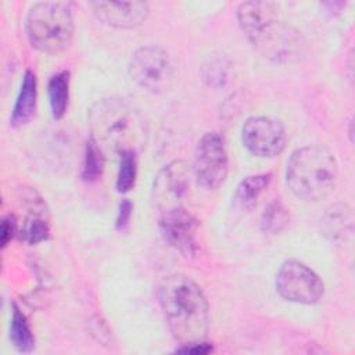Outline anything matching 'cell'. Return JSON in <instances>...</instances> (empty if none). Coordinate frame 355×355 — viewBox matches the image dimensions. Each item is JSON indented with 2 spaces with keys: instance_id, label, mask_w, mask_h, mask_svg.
<instances>
[{
  "instance_id": "obj_1",
  "label": "cell",
  "mask_w": 355,
  "mask_h": 355,
  "mask_svg": "<svg viewBox=\"0 0 355 355\" xmlns=\"http://www.w3.org/2000/svg\"><path fill=\"white\" fill-rule=\"evenodd\" d=\"M158 301L172 336L182 344L204 341L209 329V306L201 287L175 273L158 286Z\"/></svg>"
},
{
  "instance_id": "obj_2",
  "label": "cell",
  "mask_w": 355,
  "mask_h": 355,
  "mask_svg": "<svg viewBox=\"0 0 355 355\" xmlns=\"http://www.w3.org/2000/svg\"><path fill=\"white\" fill-rule=\"evenodd\" d=\"M237 19L245 36L263 57L276 62H290L301 54L298 32L282 19L275 3H241L237 8Z\"/></svg>"
},
{
  "instance_id": "obj_3",
  "label": "cell",
  "mask_w": 355,
  "mask_h": 355,
  "mask_svg": "<svg viewBox=\"0 0 355 355\" xmlns=\"http://www.w3.org/2000/svg\"><path fill=\"white\" fill-rule=\"evenodd\" d=\"M92 139L103 148L119 155L141 146L146 129L140 115L121 98H103L89 111Z\"/></svg>"
},
{
  "instance_id": "obj_4",
  "label": "cell",
  "mask_w": 355,
  "mask_h": 355,
  "mask_svg": "<svg viewBox=\"0 0 355 355\" xmlns=\"http://www.w3.org/2000/svg\"><path fill=\"white\" fill-rule=\"evenodd\" d=\"M337 175L338 166L334 155L322 146L297 148L287 161V186L305 201L326 198L336 187Z\"/></svg>"
},
{
  "instance_id": "obj_5",
  "label": "cell",
  "mask_w": 355,
  "mask_h": 355,
  "mask_svg": "<svg viewBox=\"0 0 355 355\" xmlns=\"http://www.w3.org/2000/svg\"><path fill=\"white\" fill-rule=\"evenodd\" d=\"M73 18L69 3L40 1L26 17V35L39 51L58 54L67 50L73 37Z\"/></svg>"
},
{
  "instance_id": "obj_6",
  "label": "cell",
  "mask_w": 355,
  "mask_h": 355,
  "mask_svg": "<svg viewBox=\"0 0 355 355\" xmlns=\"http://www.w3.org/2000/svg\"><path fill=\"white\" fill-rule=\"evenodd\" d=\"M130 79L143 90L161 93L169 89L173 80V64L162 49L141 47L135 51L129 62Z\"/></svg>"
},
{
  "instance_id": "obj_7",
  "label": "cell",
  "mask_w": 355,
  "mask_h": 355,
  "mask_svg": "<svg viewBox=\"0 0 355 355\" xmlns=\"http://www.w3.org/2000/svg\"><path fill=\"white\" fill-rule=\"evenodd\" d=\"M229 161L225 139L218 132L205 133L196 148L193 173L205 189L219 187L227 175Z\"/></svg>"
},
{
  "instance_id": "obj_8",
  "label": "cell",
  "mask_w": 355,
  "mask_h": 355,
  "mask_svg": "<svg viewBox=\"0 0 355 355\" xmlns=\"http://www.w3.org/2000/svg\"><path fill=\"white\" fill-rule=\"evenodd\" d=\"M276 290L287 301L311 305L322 298L323 283L306 265L290 259L277 272Z\"/></svg>"
},
{
  "instance_id": "obj_9",
  "label": "cell",
  "mask_w": 355,
  "mask_h": 355,
  "mask_svg": "<svg viewBox=\"0 0 355 355\" xmlns=\"http://www.w3.org/2000/svg\"><path fill=\"white\" fill-rule=\"evenodd\" d=\"M245 148L257 157H275L286 147V130L280 121L269 116L248 118L241 129Z\"/></svg>"
},
{
  "instance_id": "obj_10",
  "label": "cell",
  "mask_w": 355,
  "mask_h": 355,
  "mask_svg": "<svg viewBox=\"0 0 355 355\" xmlns=\"http://www.w3.org/2000/svg\"><path fill=\"white\" fill-rule=\"evenodd\" d=\"M190 178L191 171L182 159L172 161L158 172L153 184V201L161 212L183 207L182 201L189 193Z\"/></svg>"
},
{
  "instance_id": "obj_11",
  "label": "cell",
  "mask_w": 355,
  "mask_h": 355,
  "mask_svg": "<svg viewBox=\"0 0 355 355\" xmlns=\"http://www.w3.org/2000/svg\"><path fill=\"white\" fill-rule=\"evenodd\" d=\"M159 230L164 240L182 255L189 258L197 252L198 220L184 207L162 211Z\"/></svg>"
},
{
  "instance_id": "obj_12",
  "label": "cell",
  "mask_w": 355,
  "mask_h": 355,
  "mask_svg": "<svg viewBox=\"0 0 355 355\" xmlns=\"http://www.w3.org/2000/svg\"><path fill=\"white\" fill-rule=\"evenodd\" d=\"M89 6L100 21L123 29L141 25L150 14L144 1H96Z\"/></svg>"
},
{
  "instance_id": "obj_13",
  "label": "cell",
  "mask_w": 355,
  "mask_h": 355,
  "mask_svg": "<svg viewBox=\"0 0 355 355\" xmlns=\"http://www.w3.org/2000/svg\"><path fill=\"white\" fill-rule=\"evenodd\" d=\"M36 98H37V90H36L35 73L31 71H26L21 83L19 94L17 97V101L11 114L10 121L12 126L17 128L31 121L36 110Z\"/></svg>"
},
{
  "instance_id": "obj_14",
  "label": "cell",
  "mask_w": 355,
  "mask_h": 355,
  "mask_svg": "<svg viewBox=\"0 0 355 355\" xmlns=\"http://www.w3.org/2000/svg\"><path fill=\"white\" fill-rule=\"evenodd\" d=\"M352 211L344 204L330 207L322 218L323 234L331 240L344 239L352 230Z\"/></svg>"
},
{
  "instance_id": "obj_15",
  "label": "cell",
  "mask_w": 355,
  "mask_h": 355,
  "mask_svg": "<svg viewBox=\"0 0 355 355\" xmlns=\"http://www.w3.org/2000/svg\"><path fill=\"white\" fill-rule=\"evenodd\" d=\"M51 114L55 119L64 116L69 97V73L62 71L53 75L47 86Z\"/></svg>"
},
{
  "instance_id": "obj_16",
  "label": "cell",
  "mask_w": 355,
  "mask_h": 355,
  "mask_svg": "<svg viewBox=\"0 0 355 355\" xmlns=\"http://www.w3.org/2000/svg\"><path fill=\"white\" fill-rule=\"evenodd\" d=\"M269 182H270V173L247 176L237 186L234 200L243 208L252 207L255 204V201L258 200V197L262 194V191L268 187Z\"/></svg>"
},
{
  "instance_id": "obj_17",
  "label": "cell",
  "mask_w": 355,
  "mask_h": 355,
  "mask_svg": "<svg viewBox=\"0 0 355 355\" xmlns=\"http://www.w3.org/2000/svg\"><path fill=\"white\" fill-rule=\"evenodd\" d=\"M10 337L15 348L21 352H31L35 347V338L25 315L17 305H12V315L10 323Z\"/></svg>"
},
{
  "instance_id": "obj_18",
  "label": "cell",
  "mask_w": 355,
  "mask_h": 355,
  "mask_svg": "<svg viewBox=\"0 0 355 355\" xmlns=\"http://www.w3.org/2000/svg\"><path fill=\"white\" fill-rule=\"evenodd\" d=\"M290 220V212L279 200L269 202L261 216V229L265 233H280Z\"/></svg>"
},
{
  "instance_id": "obj_19",
  "label": "cell",
  "mask_w": 355,
  "mask_h": 355,
  "mask_svg": "<svg viewBox=\"0 0 355 355\" xmlns=\"http://www.w3.org/2000/svg\"><path fill=\"white\" fill-rule=\"evenodd\" d=\"M104 169V150L90 137L85 148L82 178L87 182L97 180Z\"/></svg>"
},
{
  "instance_id": "obj_20",
  "label": "cell",
  "mask_w": 355,
  "mask_h": 355,
  "mask_svg": "<svg viewBox=\"0 0 355 355\" xmlns=\"http://www.w3.org/2000/svg\"><path fill=\"white\" fill-rule=\"evenodd\" d=\"M137 176V157L136 151H125L121 154L118 178H116V190L119 193L129 191L136 182Z\"/></svg>"
},
{
  "instance_id": "obj_21",
  "label": "cell",
  "mask_w": 355,
  "mask_h": 355,
  "mask_svg": "<svg viewBox=\"0 0 355 355\" xmlns=\"http://www.w3.org/2000/svg\"><path fill=\"white\" fill-rule=\"evenodd\" d=\"M49 225L43 216H39L37 214H33L29 216L21 230V237L28 241L29 244H36L39 241H43L49 237Z\"/></svg>"
},
{
  "instance_id": "obj_22",
  "label": "cell",
  "mask_w": 355,
  "mask_h": 355,
  "mask_svg": "<svg viewBox=\"0 0 355 355\" xmlns=\"http://www.w3.org/2000/svg\"><path fill=\"white\" fill-rule=\"evenodd\" d=\"M204 76L211 85H222L226 79V69L220 61H211V65L207 67V73Z\"/></svg>"
},
{
  "instance_id": "obj_23",
  "label": "cell",
  "mask_w": 355,
  "mask_h": 355,
  "mask_svg": "<svg viewBox=\"0 0 355 355\" xmlns=\"http://www.w3.org/2000/svg\"><path fill=\"white\" fill-rule=\"evenodd\" d=\"M17 232V222L12 215H8L1 222V245L6 247Z\"/></svg>"
},
{
  "instance_id": "obj_24",
  "label": "cell",
  "mask_w": 355,
  "mask_h": 355,
  "mask_svg": "<svg viewBox=\"0 0 355 355\" xmlns=\"http://www.w3.org/2000/svg\"><path fill=\"white\" fill-rule=\"evenodd\" d=\"M130 215H132V202L129 200H123L119 205V211L116 216V227L123 229L129 223Z\"/></svg>"
}]
</instances>
